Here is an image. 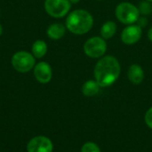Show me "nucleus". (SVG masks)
<instances>
[{"label":"nucleus","instance_id":"obj_16","mask_svg":"<svg viewBox=\"0 0 152 152\" xmlns=\"http://www.w3.org/2000/svg\"><path fill=\"white\" fill-rule=\"evenodd\" d=\"M81 152H101L100 148L94 142H86L82 146Z\"/></svg>","mask_w":152,"mask_h":152},{"label":"nucleus","instance_id":"obj_3","mask_svg":"<svg viewBox=\"0 0 152 152\" xmlns=\"http://www.w3.org/2000/svg\"><path fill=\"white\" fill-rule=\"evenodd\" d=\"M115 15L118 20L125 25L136 23L141 16L138 6L130 2L119 3L116 6Z\"/></svg>","mask_w":152,"mask_h":152},{"label":"nucleus","instance_id":"obj_4","mask_svg":"<svg viewBox=\"0 0 152 152\" xmlns=\"http://www.w3.org/2000/svg\"><path fill=\"white\" fill-rule=\"evenodd\" d=\"M83 49L87 57L99 60L105 55L108 49V45L106 40L101 36H95L88 38L85 42Z\"/></svg>","mask_w":152,"mask_h":152},{"label":"nucleus","instance_id":"obj_8","mask_svg":"<svg viewBox=\"0 0 152 152\" xmlns=\"http://www.w3.org/2000/svg\"><path fill=\"white\" fill-rule=\"evenodd\" d=\"M53 145L52 141L45 136L32 138L27 146L28 152H53Z\"/></svg>","mask_w":152,"mask_h":152},{"label":"nucleus","instance_id":"obj_10","mask_svg":"<svg viewBox=\"0 0 152 152\" xmlns=\"http://www.w3.org/2000/svg\"><path fill=\"white\" fill-rule=\"evenodd\" d=\"M127 77L134 85H140L142 83L145 77V73L142 67L139 64H132L127 70Z\"/></svg>","mask_w":152,"mask_h":152},{"label":"nucleus","instance_id":"obj_18","mask_svg":"<svg viewBox=\"0 0 152 152\" xmlns=\"http://www.w3.org/2000/svg\"><path fill=\"white\" fill-rule=\"evenodd\" d=\"M147 36H148V38H149V40H150L151 42H152V27L149 28V30H148V33H147Z\"/></svg>","mask_w":152,"mask_h":152},{"label":"nucleus","instance_id":"obj_13","mask_svg":"<svg viewBox=\"0 0 152 152\" xmlns=\"http://www.w3.org/2000/svg\"><path fill=\"white\" fill-rule=\"evenodd\" d=\"M101 89V86L97 83L95 79H91L86 81L81 88L82 94L86 97H93L96 95Z\"/></svg>","mask_w":152,"mask_h":152},{"label":"nucleus","instance_id":"obj_15","mask_svg":"<svg viewBox=\"0 0 152 152\" xmlns=\"http://www.w3.org/2000/svg\"><path fill=\"white\" fill-rule=\"evenodd\" d=\"M152 3L143 0L142 2H140L139 5H138V9L140 12V14L142 16H146V15H150L152 12Z\"/></svg>","mask_w":152,"mask_h":152},{"label":"nucleus","instance_id":"obj_6","mask_svg":"<svg viewBox=\"0 0 152 152\" xmlns=\"http://www.w3.org/2000/svg\"><path fill=\"white\" fill-rule=\"evenodd\" d=\"M71 3L69 0H45V10L53 18H63L69 13Z\"/></svg>","mask_w":152,"mask_h":152},{"label":"nucleus","instance_id":"obj_14","mask_svg":"<svg viewBox=\"0 0 152 152\" xmlns=\"http://www.w3.org/2000/svg\"><path fill=\"white\" fill-rule=\"evenodd\" d=\"M47 49H48V46L46 43L43 40L35 41L31 47L32 54L37 59H41L42 57H44L47 53Z\"/></svg>","mask_w":152,"mask_h":152},{"label":"nucleus","instance_id":"obj_12","mask_svg":"<svg viewBox=\"0 0 152 152\" xmlns=\"http://www.w3.org/2000/svg\"><path fill=\"white\" fill-rule=\"evenodd\" d=\"M118 30V25L113 20H107L105 21L100 29V36L104 38L105 40L112 38Z\"/></svg>","mask_w":152,"mask_h":152},{"label":"nucleus","instance_id":"obj_20","mask_svg":"<svg viewBox=\"0 0 152 152\" xmlns=\"http://www.w3.org/2000/svg\"><path fill=\"white\" fill-rule=\"evenodd\" d=\"M2 34H3V27H2V25L0 23V37L2 36Z\"/></svg>","mask_w":152,"mask_h":152},{"label":"nucleus","instance_id":"obj_17","mask_svg":"<svg viewBox=\"0 0 152 152\" xmlns=\"http://www.w3.org/2000/svg\"><path fill=\"white\" fill-rule=\"evenodd\" d=\"M144 119H145L146 125H147L150 128H151L152 129V107L151 108H150V109L147 110V112H146V114H145Z\"/></svg>","mask_w":152,"mask_h":152},{"label":"nucleus","instance_id":"obj_19","mask_svg":"<svg viewBox=\"0 0 152 152\" xmlns=\"http://www.w3.org/2000/svg\"><path fill=\"white\" fill-rule=\"evenodd\" d=\"M71 4H77L80 2V0H69Z\"/></svg>","mask_w":152,"mask_h":152},{"label":"nucleus","instance_id":"obj_1","mask_svg":"<svg viewBox=\"0 0 152 152\" xmlns=\"http://www.w3.org/2000/svg\"><path fill=\"white\" fill-rule=\"evenodd\" d=\"M121 67L118 60L113 55H104L96 62L94 77L101 87L112 86L119 77Z\"/></svg>","mask_w":152,"mask_h":152},{"label":"nucleus","instance_id":"obj_2","mask_svg":"<svg viewBox=\"0 0 152 152\" xmlns=\"http://www.w3.org/2000/svg\"><path fill=\"white\" fill-rule=\"evenodd\" d=\"M67 29L74 35H85L94 26V17L85 9H76L70 12L65 21Z\"/></svg>","mask_w":152,"mask_h":152},{"label":"nucleus","instance_id":"obj_9","mask_svg":"<svg viewBox=\"0 0 152 152\" xmlns=\"http://www.w3.org/2000/svg\"><path fill=\"white\" fill-rule=\"evenodd\" d=\"M34 76L41 84H47L53 77L52 67L46 61H40L34 67Z\"/></svg>","mask_w":152,"mask_h":152},{"label":"nucleus","instance_id":"obj_11","mask_svg":"<svg viewBox=\"0 0 152 152\" xmlns=\"http://www.w3.org/2000/svg\"><path fill=\"white\" fill-rule=\"evenodd\" d=\"M66 29V26L61 23H53L47 28L46 34L49 38L53 40H59L65 36Z\"/></svg>","mask_w":152,"mask_h":152},{"label":"nucleus","instance_id":"obj_7","mask_svg":"<svg viewBox=\"0 0 152 152\" xmlns=\"http://www.w3.org/2000/svg\"><path fill=\"white\" fill-rule=\"evenodd\" d=\"M142 36V28L137 23L126 25V27L122 30L120 35V39L123 44L126 45H133L137 44Z\"/></svg>","mask_w":152,"mask_h":152},{"label":"nucleus","instance_id":"obj_22","mask_svg":"<svg viewBox=\"0 0 152 152\" xmlns=\"http://www.w3.org/2000/svg\"><path fill=\"white\" fill-rule=\"evenodd\" d=\"M97 1H103V0H97Z\"/></svg>","mask_w":152,"mask_h":152},{"label":"nucleus","instance_id":"obj_5","mask_svg":"<svg viewBox=\"0 0 152 152\" xmlns=\"http://www.w3.org/2000/svg\"><path fill=\"white\" fill-rule=\"evenodd\" d=\"M35 57L32 53L26 51L15 53L11 60L13 69L20 73H27L35 67Z\"/></svg>","mask_w":152,"mask_h":152},{"label":"nucleus","instance_id":"obj_21","mask_svg":"<svg viewBox=\"0 0 152 152\" xmlns=\"http://www.w3.org/2000/svg\"><path fill=\"white\" fill-rule=\"evenodd\" d=\"M146 1H149V2H151V3H152V0H146Z\"/></svg>","mask_w":152,"mask_h":152}]
</instances>
